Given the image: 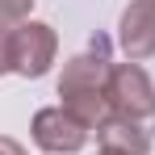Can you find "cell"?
Here are the masks:
<instances>
[{
  "instance_id": "1",
  "label": "cell",
  "mask_w": 155,
  "mask_h": 155,
  "mask_svg": "<svg viewBox=\"0 0 155 155\" xmlns=\"http://www.w3.org/2000/svg\"><path fill=\"white\" fill-rule=\"evenodd\" d=\"M109 76H113V63H109V42L101 34L92 38V46L84 54H76L63 76H59V97L63 109L76 113L84 126H101L105 117L113 113L109 109Z\"/></svg>"
},
{
  "instance_id": "2",
  "label": "cell",
  "mask_w": 155,
  "mask_h": 155,
  "mask_svg": "<svg viewBox=\"0 0 155 155\" xmlns=\"http://www.w3.org/2000/svg\"><path fill=\"white\" fill-rule=\"evenodd\" d=\"M109 109L113 117H126V122H155V84L138 63H113Z\"/></svg>"
},
{
  "instance_id": "3",
  "label": "cell",
  "mask_w": 155,
  "mask_h": 155,
  "mask_svg": "<svg viewBox=\"0 0 155 155\" xmlns=\"http://www.w3.org/2000/svg\"><path fill=\"white\" fill-rule=\"evenodd\" d=\"M54 51H59V38L46 21H21L13 29V71L25 80H38L51 71Z\"/></svg>"
},
{
  "instance_id": "4",
  "label": "cell",
  "mask_w": 155,
  "mask_h": 155,
  "mask_svg": "<svg viewBox=\"0 0 155 155\" xmlns=\"http://www.w3.org/2000/svg\"><path fill=\"white\" fill-rule=\"evenodd\" d=\"M29 130H34V143L46 155H71V151H80L88 143V130L92 126H84L76 113H67L63 105H51V109L34 113V126Z\"/></svg>"
},
{
  "instance_id": "5",
  "label": "cell",
  "mask_w": 155,
  "mask_h": 155,
  "mask_svg": "<svg viewBox=\"0 0 155 155\" xmlns=\"http://www.w3.org/2000/svg\"><path fill=\"white\" fill-rule=\"evenodd\" d=\"M117 42L130 63H143L155 54V0H130L117 25Z\"/></svg>"
},
{
  "instance_id": "6",
  "label": "cell",
  "mask_w": 155,
  "mask_h": 155,
  "mask_svg": "<svg viewBox=\"0 0 155 155\" xmlns=\"http://www.w3.org/2000/svg\"><path fill=\"white\" fill-rule=\"evenodd\" d=\"M101 151L113 155H151V130H143V122H126V117H105L97 126Z\"/></svg>"
},
{
  "instance_id": "7",
  "label": "cell",
  "mask_w": 155,
  "mask_h": 155,
  "mask_svg": "<svg viewBox=\"0 0 155 155\" xmlns=\"http://www.w3.org/2000/svg\"><path fill=\"white\" fill-rule=\"evenodd\" d=\"M34 8V0H0V25H21Z\"/></svg>"
},
{
  "instance_id": "8",
  "label": "cell",
  "mask_w": 155,
  "mask_h": 155,
  "mask_svg": "<svg viewBox=\"0 0 155 155\" xmlns=\"http://www.w3.org/2000/svg\"><path fill=\"white\" fill-rule=\"evenodd\" d=\"M13 71V29L0 25V76Z\"/></svg>"
},
{
  "instance_id": "9",
  "label": "cell",
  "mask_w": 155,
  "mask_h": 155,
  "mask_svg": "<svg viewBox=\"0 0 155 155\" xmlns=\"http://www.w3.org/2000/svg\"><path fill=\"white\" fill-rule=\"evenodd\" d=\"M0 155H29L17 138H8V134H0Z\"/></svg>"
},
{
  "instance_id": "10",
  "label": "cell",
  "mask_w": 155,
  "mask_h": 155,
  "mask_svg": "<svg viewBox=\"0 0 155 155\" xmlns=\"http://www.w3.org/2000/svg\"><path fill=\"white\" fill-rule=\"evenodd\" d=\"M97 155H113V151H97Z\"/></svg>"
}]
</instances>
